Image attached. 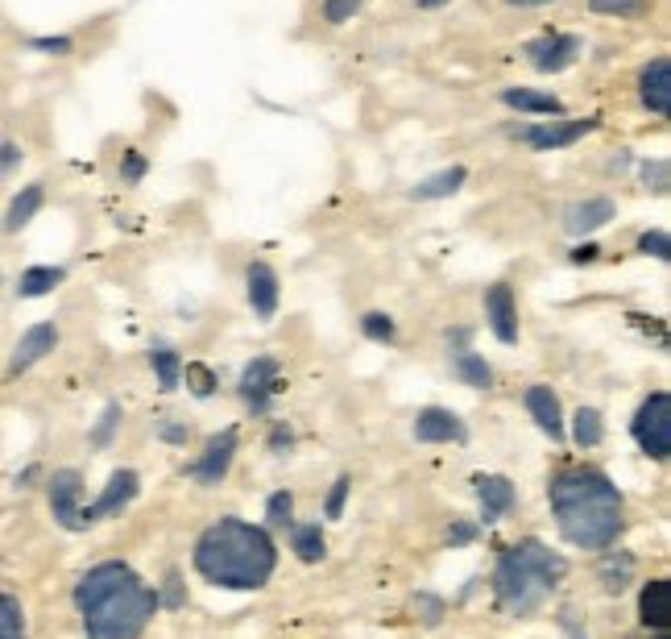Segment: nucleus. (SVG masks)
<instances>
[{
    "instance_id": "1",
    "label": "nucleus",
    "mask_w": 671,
    "mask_h": 639,
    "mask_svg": "<svg viewBox=\"0 0 671 639\" xmlns=\"http://www.w3.org/2000/svg\"><path fill=\"white\" fill-rule=\"evenodd\" d=\"M75 606L83 615L88 639H138L158 611V593L129 565L104 561L79 577Z\"/></svg>"
},
{
    "instance_id": "2",
    "label": "nucleus",
    "mask_w": 671,
    "mask_h": 639,
    "mask_svg": "<svg viewBox=\"0 0 671 639\" xmlns=\"http://www.w3.org/2000/svg\"><path fill=\"white\" fill-rule=\"evenodd\" d=\"M552 511L564 540L577 548H609L622 532V495L597 470H564L552 482Z\"/></svg>"
},
{
    "instance_id": "3",
    "label": "nucleus",
    "mask_w": 671,
    "mask_h": 639,
    "mask_svg": "<svg viewBox=\"0 0 671 639\" xmlns=\"http://www.w3.org/2000/svg\"><path fill=\"white\" fill-rule=\"evenodd\" d=\"M274 561H279L274 540L261 527L241 520L211 523L195 545V568L224 590H261L274 573Z\"/></svg>"
},
{
    "instance_id": "4",
    "label": "nucleus",
    "mask_w": 671,
    "mask_h": 639,
    "mask_svg": "<svg viewBox=\"0 0 671 639\" xmlns=\"http://www.w3.org/2000/svg\"><path fill=\"white\" fill-rule=\"evenodd\" d=\"M564 573H568V561L539 540H522V545L506 548L502 561H498V577H493L502 611H509V615L539 611L552 586L564 582Z\"/></svg>"
},
{
    "instance_id": "5",
    "label": "nucleus",
    "mask_w": 671,
    "mask_h": 639,
    "mask_svg": "<svg viewBox=\"0 0 671 639\" xmlns=\"http://www.w3.org/2000/svg\"><path fill=\"white\" fill-rule=\"evenodd\" d=\"M634 440L643 445L647 457L668 461V452H671V399H668V391H655V395L638 407V416H634Z\"/></svg>"
},
{
    "instance_id": "6",
    "label": "nucleus",
    "mask_w": 671,
    "mask_h": 639,
    "mask_svg": "<svg viewBox=\"0 0 671 639\" xmlns=\"http://www.w3.org/2000/svg\"><path fill=\"white\" fill-rule=\"evenodd\" d=\"M79 495H83L79 470H59L50 477V511H54V520L63 523L67 532L88 527V507H79Z\"/></svg>"
},
{
    "instance_id": "7",
    "label": "nucleus",
    "mask_w": 671,
    "mask_h": 639,
    "mask_svg": "<svg viewBox=\"0 0 671 639\" xmlns=\"http://www.w3.org/2000/svg\"><path fill=\"white\" fill-rule=\"evenodd\" d=\"M602 125V117H577V120H543V125H531L522 129V142L531 150H564V145H577L580 138H589L593 129Z\"/></svg>"
},
{
    "instance_id": "8",
    "label": "nucleus",
    "mask_w": 671,
    "mask_h": 639,
    "mask_svg": "<svg viewBox=\"0 0 671 639\" xmlns=\"http://www.w3.org/2000/svg\"><path fill=\"white\" fill-rule=\"evenodd\" d=\"M279 391H282L279 361H274V357H254V361L245 366V374H241V399L249 402L254 411H266Z\"/></svg>"
},
{
    "instance_id": "9",
    "label": "nucleus",
    "mask_w": 671,
    "mask_h": 639,
    "mask_svg": "<svg viewBox=\"0 0 671 639\" xmlns=\"http://www.w3.org/2000/svg\"><path fill=\"white\" fill-rule=\"evenodd\" d=\"M638 100L643 108L655 117H668L671 113V59L668 54H655L643 75H638Z\"/></svg>"
},
{
    "instance_id": "10",
    "label": "nucleus",
    "mask_w": 671,
    "mask_h": 639,
    "mask_svg": "<svg viewBox=\"0 0 671 639\" xmlns=\"http://www.w3.org/2000/svg\"><path fill=\"white\" fill-rule=\"evenodd\" d=\"M580 50H584V42H580L577 34H543V38H534L531 47H527V54H531L534 72L547 75V72H564Z\"/></svg>"
},
{
    "instance_id": "11",
    "label": "nucleus",
    "mask_w": 671,
    "mask_h": 639,
    "mask_svg": "<svg viewBox=\"0 0 671 639\" xmlns=\"http://www.w3.org/2000/svg\"><path fill=\"white\" fill-rule=\"evenodd\" d=\"M614 216H618V204H614L609 195H589V200H577V204L564 208V229H568L572 238H584V233L605 229Z\"/></svg>"
},
{
    "instance_id": "12",
    "label": "nucleus",
    "mask_w": 671,
    "mask_h": 639,
    "mask_svg": "<svg viewBox=\"0 0 671 639\" xmlns=\"http://www.w3.org/2000/svg\"><path fill=\"white\" fill-rule=\"evenodd\" d=\"M236 445H241V436H236V427H224L220 436H211L204 457L195 461V477L204 482V486H216L220 477L229 474L232 457H236Z\"/></svg>"
},
{
    "instance_id": "13",
    "label": "nucleus",
    "mask_w": 671,
    "mask_h": 639,
    "mask_svg": "<svg viewBox=\"0 0 671 639\" xmlns=\"http://www.w3.org/2000/svg\"><path fill=\"white\" fill-rule=\"evenodd\" d=\"M486 316L489 329L502 345H514L518 341V308H514V291L506 283H493L486 291Z\"/></svg>"
},
{
    "instance_id": "14",
    "label": "nucleus",
    "mask_w": 671,
    "mask_h": 639,
    "mask_svg": "<svg viewBox=\"0 0 671 639\" xmlns=\"http://www.w3.org/2000/svg\"><path fill=\"white\" fill-rule=\"evenodd\" d=\"M415 436L423 445H448V440H456L461 445L464 436V424L456 411H443V407H423L415 416Z\"/></svg>"
},
{
    "instance_id": "15",
    "label": "nucleus",
    "mask_w": 671,
    "mask_h": 639,
    "mask_svg": "<svg viewBox=\"0 0 671 639\" xmlns=\"http://www.w3.org/2000/svg\"><path fill=\"white\" fill-rule=\"evenodd\" d=\"M245 283H249V304H254L257 316L274 320V311H279V274H274V266L270 261H254Z\"/></svg>"
},
{
    "instance_id": "16",
    "label": "nucleus",
    "mask_w": 671,
    "mask_h": 639,
    "mask_svg": "<svg viewBox=\"0 0 671 639\" xmlns=\"http://www.w3.org/2000/svg\"><path fill=\"white\" fill-rule=\"evenodd\" d=\"M54 345H59V329H54V324H34V329L17 341L9 370H13V374H22V370H29V366H38L47 354H54Z\"/></svg>"
},
{
    "instance_id": "17",
    "label": "nucleus",
    "mask_w": 671,
    "mask_h": 639,
    "mask_svg": "<svg viewBox=\"0 0 671 639\" xmlns=\"http://www.w3.org/2000/svg\"><path fill=\"white\" fill-rule=\"evenodd\" d=\"M133 495H138V474H133V470H116V474L108 477V486H104V495L88 507V523L104 520V515H116Z\"/></svg>"
},
{
    "instance_id": "18",
    "label": "nucleus",
    "mask_w": 671,
    "mask_h": 639,
    "mask_svg": "<svg viewBox=\"0 0 671 639\" xmlns=\"http://www.w3.org/2000/svg\"><path fill=\"white\" fill-rule=\"evenodd\" d=\"M473 486H477V498H481V520L486 523H498L509 507H514V486H509L506 477H498V474L486 477L481 474Z\"/></svg>"
},
{
    "instance_id": "19",
    "label": "nucleus",
    "mask_w": 671,
    "mask_h": 639,
    "mask_svg": "<svg viewBox=\"0 0 671 639\" xmlns=\"http://www.w3.org/2000/svg\"><path fill=\"white\" fill-rule=\"evenodd\" d=\"M42 204H47V188H42V183H29V188H22L13 200H9V213H4V220H0V229H4V233H22L25 225L38 216Z\"/></svg>"
},
{
    "instance_id": "20",
    "label": "nucleus",
    "mask_w": 671,
    "mask_h": 639,
    "mask_svg": "<svg viewBox=\"0 0 671 639\" xmlns=\"http://www.w3.org/2000/svg\"><path fill=\"white\" fill-rule=\"evenodd\" d=\"M638 615H643V623L647 627H655V631H668L671 623V582H650L647 590H643V598H638Z\"/></svg>"
},
{
    "instance_id": "21",
    "label": "nucleus",
    "mask_w": 671,
    "mask_h": 639,
    "mask_svg": "<svg viewBox=\"0 0 671 639\" xmlns=\"http://www.w3.org/2000/svg\"><path fill=\"white\" fill-rule=\"evenodd\" d=\"M527 407H531V416L539 420V427H543L552 440L564 436V416H559V399L552 395V386H531V391H527Z\"/></svg>"
},
{
    "instance_id": "22",
    "label": "nucleus",
    "mask_w": 671,
    "mask_h": 639,
    "mask_svg": "<svg viewBox=\"0 0 671 639\" xmlns=\"http://www.w3.org/2000/svg\"><path fill=\"white\" fill-rule=\"evenodd\" d=\"M502 104L518 108V113H539V117H559L564 104L547 92H531V88H502Z\"/></svg>"
},
{
    "instance_id": "23",
    "label": "nucleus",
    "mask_w": 671,
    "mask_h": 639,
    "mask_svg": "<svg viewBox=\"0 0 671 639\" xmlns=\"http://www.w3.org/2000/svg\"><path fill=\"white\" fill-rule=\"evenodd\" d=\"M464 179H468V170L464 166H448L440 175H427V179H418L411 195L415 200H448V195H456L464 188Z\"/></svg>"
},
{
    "instance_id": "24",
    "label": "nucleus",
    "mask_w": 671,
    "mask_h": 639,
    "mask_svg": "<svg viewBox=\"0 0 671 639\" xmlns=\"http://www.w3.org/2000/svg\"><path fill=\"white\" fill-rule=\"evenodd\" d=\"M63 279H67L63 266H29L22 274V283H17V295L22 299H38V295H50Z\"/></svg>"
},
{
    "instance_id": "25",
    "label": "nucleus",
    "mask_w": 671,
    "mask_h": 639,
    "mask_svg": "<svg viewBox=\"0 0 671 639\" xmlns=\"http://www.w3.org/2000/svg\"><path fill=\"white\" fill-rule=\"evenodd\" d=\"M634 577V557L630 552H605L602 557V582L609 593H622Z\"/></svg>"
},
{
    "instance_id": "26",
    "label": "nucleus",
    "mask_w": 671,
    "mask_h": 639,
    "mask_svg": "<svg viewBox=\"0 0 671 639\" xmlns=\"http://www.w3.org/2000/svg\"><path fill=\"white\" fill-rule=\"evenodd\" d=\"M452 370H456V374H461L468 386H477V391L493 386V370L486 366V357L468 354V349H461V354L452 357Z\"/></svg>"
},
{
    "instance_id": "27",
    "label": "nucleus",
    "mask_w": 671,
    "mask_h": 639,
    "mask_svg": "<svg viewBox=\"0 0 671 639\" xmlns=\"http://www.w3.org/2000/svg\"><path fill=\"white\" fill-rule=\"evenodd\" d=\"M589 9H593V13H602V17L634 22V17H643V13H647L650 0H589Z\"/></svg>"
},
{
    "instance_id": "28",
    "label": "nucleus",
    "mask_w": 671,
    "mask_h": 639,
    "mask_svg": "<svg viewBox=\"0 0 671 639\" xmlns=\"http://www.w3.org/2000/svg\"><path fill=\"white\" fill-rule=\"evenodd\" d=\"M0 639H25L22 602L13 593H0Z\"/></svg>"
},
{
    "instance_id": "29",
    "label": "nucleus",
    "mask_w": 671,
    "mask_h": 639,
    "mask_svg": "<svg viewBox=\"0 0 671 639\" xmlns=\"http://www.w3.org/2000/svg\"><path fill=\"white\" fill-rule=\"evenodd\" d=\"M295 552H299V561H307V565H315L324 557V532H320V523L295 527Z\"/></svg>"
},
{
    "instance_id": "30",
    "label": "nucleus",
    "mask_w": 671,
    "mask_h": 639,
    "mask_svg": "<svg viewBox=\"0 0 671 639\" xmlns=\"http://www.w3.org/2000/svg\"><path fill=\"white\" fill-rule=\"evenodd\" d=\"M577 445L580 449L602 445V416H597L593 407H580L577 411Z\"/></svg>"
},
{
    "instance_id": "31",
    "label": "nucleus",
    "mask_w": 671,
    "mask_h": 639,
    "mask_svg": "<svg viewBox=\"0 0 671 639\" xmlns=\"http://www.w3.org/2000/svg\"><path fill=\"white\" fill-rule=\"evenodd\" d=\"M150 361H154V370H158V382H163V391H175L179 386V354L175 349H154L150 354Z\"/></svg>"
},
{
    "instance_id": "32",
    "label": "nucleus",
    "mask_w": 671,
    "mask_h": 639,
    "mask_svg": "<svg viewBox=\"0 0 671 639\" xmlns=\"http://www.w3.org/2000/svg\"><path fill=\"white\" fill-rule=\"evenodd\" d=\"M638 254H647V258H659V261H668L671 254V241L663 229H647L643 238H638Z\"/></svg>"
},
{
    "instance_id": "33",
    "label": "nucleus",
    "mask_w": 671,
    "mask_h": 639,
    "mask_svg": "<svg viewBox=\"0 0 671 639\" xmlns=\"http://www.w3.org/2000/svg\"><path fill=\"white\" fill-rule=\"evenodd\" d=\"M643 183H647L655 195H668L671 179H668V163L663 158H655V163H643Z\"/></svg>"
},
{
    "instance_id": "34",
    "label": "nucleus",
    "mask_w": 671,
    "mask_h": 639,
    "mask_svg": "<svg viewBox=\"0 0 671 639\" xmlns=\"http://www.w3.org/2000/svg\"><path fill=\"white\" fill-rule=\"evenodd\" d=\"M361 4H365V0H324V22H327V25L352 22V13H357Z\"/></svg>"
},
{
    "instance_id": "35",
    "label": "nucleus",
    "mask_w": 671,
    "mask_h": 639,
    "mask_svg": "<svg viewBox=\"0 0 671 639\" xmlns=\"http://www.w3.org/2000/svg\"><path fill=\"white\" fill-rule=\"evenodd\" d=\"M361 329H365L370 341H393V320L386 311H370V316L361 320Z\"/></svg>"
},
{
    "instance_id": "36",
    "label": "nucleus",
    "mask_w": 671,
    "mask_h": 639,
    "mask_svg": "<svg viewBox=\"0 0 671 639\" xmlns=\"http://www.w3.org/2000/svg\"><path fill=\"white\" fill-rule=\"evenodd\" d=\"M266 515L270 523H279V527H291V515H295V498L279 490V495H270V507H266Z\"/></svg>"
},
{
    "instance_id": "37",
    "label": "nucleus",
    "mask_w": 671,
    "mask_h": 639,
    "mask_svg": "<svg viewBox=\"0 0 671 639\" xmlns=\"http://www.w3.org/2000/svg\"><path fill=\"white\" fill-rule=\"evenodd\" d=\"M186 382H191V391H195L199 399H208L211 391H216V379H211V370H208V366H199V361H191V366H186Z\"/></svg>"
},
{
    "instance_id": "38",
    "label": "nucleus",
    "mask_w": 671,
    "mask_h": 639,
    "mask_svg": "<svg viewBox=\"0 0 671 639\" xmlns=\"http://www.w3.org/2000/svg\"><path fill=\"white\" fill-rule=\"evenodd\" d=\"M141 175H145V154H141V150H125L120 179H125V183H141Z\"/></svg>"
},
{
    "instance_id": "39",
    "label": "nucleus",
    "mask_w": 671,
    "mask_h": 639,
    "mask_svg": "<svg viewBox=\"0 0 671 639\" xmlns=\"http://www.w3.org/2000/svg\"><path fill=\"white\" fill-rule=\"evenodd\" d=\"M348 490H352V482H348V477H336V486H332V495H327V520H340Z\"/></svg>"
},
{
    "instance_id": "40",
    "label": "nucleus",
    "mask_w": 671,
    "mask_h": 639,
    "mask_svg": "<svg viewBox=\"0 0 671 639\" xmlns=\"http://www.w3.org/2000/svg\"><path fill=\"white\" fill-rule=\"evenodd\" d=\"M34 50H47V54H70V38H34Z\"/></svg>"
},
{
    "instance_id": "41",
    "label": "nucleus",
    "mask_w": 671,
    "mask_h": 639,
    "mask_svg": "<svg viewBox=\"0 0 671 639\" xmlns=\"http://www.w3.org/2000/svg\"><path fill=\"white\" fill-rule=\"evenodd\" d=\"M473 536H477L473 523H452V527H448V545H468Z\"/></svg>"
},
{
    "instance_id": "42",
    "label": "nucleus",
    "mask_w": 671,
    "mask_h": 639,
    "mask_svg": "<svg viewBox=\"0 0 671 639\" xmlns=\"http://www.w3.org/2000/svg\"><path fill=\"white\" fill-rule=\"evenodd\" d=\"M17 163H22V145H17V142L0 145V170H13Z\"/></svg>"
},
{
    "instance_id": "43",
    "label": "nucleus",
    "mask_w": 671,
    "mask_h": 639,
    "mask_svg": "<svg viewBox=\"0 0 671 639\" xmlns=\"http://www.w3.org/2000/svg\"><path fill=\"white\" fill-rule=\"evenodd\" d=\"M116 420H120V407H116V402H113V407L104 411V424L95 427V440H100V445L108 440V432H113V424H116Z\"/></svg>"
},
{
    "instance_id": "44",
    "label": "nucleus",
    "mask_w": 671,
    "mask_h": 639,
    "mask_svg": "<svg viewBox=\"0 0 671 639\" xmlns=\"http://www.w3.org/2000/svg\"><path fill=\"white\" fill-rule=\"evenodd\" d=\"M295 445V436H291V427H274V436H270V449L274 452H282V449H291Z\"/></svg>"
},
{
    "instance_id": "45",
    "label": "nucleus",
    "mask_w": 671,
    "mask_h": 639,
    "mask_svg": "<svg viewBox=\"0 0 671 639\" xmlns=\"http://www.w3.org/2000/svg\"><path fill=\"white\" fill-rule=\"evenodd\" d=\"M597 254H602V250H597V245H593V241H584V245H577V250H572V261H593L597 258Z\"/></svg>"
},
{
    "instance_id": "46",
    "label": "nucleus",
    "mask_w": 671,
    "mask_h": 639,
    "mask_svg": "<svg viewBox=\"0 0 671 639\" xmlns=\"http://www.w3.org/2000/svg\"><path fill=\"white\" fill-rule=\"evenodd\" d=\"M166 586H170V590H166V602H170V606H183V593H179V577H175V573H170Z\"/></svg>"
},
{
    "instance_id": "47",
    "label": "nucleus",
    "mask_w": 671,
    "mask_h": 639,
    "mask_svg": "<svg viewBox=\"0 0 671 639\" xmlns=\"http://www.w3.org/2000/svg\"><path fill=\"white\" fill-rule=\"evenodd\" d=\"M163 440H175V445H179V440H186V427L183 424H163Z\"/></svg>"
},
{
    "instance_id": "48",
    "label": "nucleus",
    "mask_w": 671,
    "mask_h": 639,
    "mask_svg": "<svg viewBox=\"0 0 671 639\" xmlns=\"http://www.w3.org/2000/svg\"><path fill=\"white\" fill-rule=\"evenodd\" d=\"M506 4H518V9H534V4H552V0H506Z\"/></svg>"
},
{
    "instance_id": "49",
    "label": "nucleus",
    "mask_w": 671,
    "mask_h": 639,
    "mask_svg": "<svg viewBox=\"0 0 671 639\" xmlns=\"http://www.w3.org/2000/svg\"><path fill=\"white\" fill-rule=\"evenodd\" d=\"M418 9H440V4H448V0H415Z\"/></svg>"
}]
</instances>
